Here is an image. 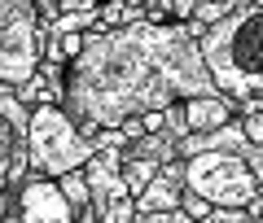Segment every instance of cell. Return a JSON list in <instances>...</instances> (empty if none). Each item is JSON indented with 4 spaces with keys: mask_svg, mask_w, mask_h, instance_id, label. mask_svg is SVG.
Segmentation results:
<instances>
[{
    "mask_svg": "<svg viewBox=\"0 0 263 223\" xmlns=\"http://www.w3.org/2000/svg\"><path fill=\"white\" fill-rule=\"evenodd\" d=\"M44 35L35 0H0V84L18 88L44 62Z\"/></svg>",
    "mask_w": 263,
    "mask_h": 223,
    "instance_id": "277c9868",
    "label": "cell"
},
{
    "mask_svg": "<svg viewBox=\"0 0 263 223\" xmlns=\"http://www.w3.org/2000/svg\"><path fill=\"white\" fill-rule=\"evenodd\" d=\"M132 223H197V219H193L189 210H180V206H176V210H154V214H136Z\"/></svg>",
    "mask_w": 263,
    "mask_h": 223,
    "instance_id": "2e32d148",
    "label": "cell"
},
{
    "mask_svg": "<svg viewBox=\"0 0 263 223\" xmlns=\"http://www.w3.org/2000/svg\"><path fill=\"white\" fill-rule=\"evenodd\" d=\"M197 9V0H171V13H176V22H189Z\"/></svg>",
    "mask_w": 263,
    "mask_h": 223,
    "instance_id": "ffe728a7",
    "label": "cell"
},
{
    "mask_svg": "<svg viewBox=\"0 0 263 223\" xmlns=\"http://www.w3.org/2000/svg\"><path fill=\"white\" fill-rule=\"evenodd\" d=\"M184 114H189V131H215L224 123L241 118V105L233 101L228 92H202V96H189L184 101Z\"/></svg>",
    "mask_w": 263,
    "mask_h": 223,
    "instance_id": "9c48e42d",
    "label": "cell"
},
{
    "mask_svg": "<svg viewBox=\"0 0 263 223\" xmlns=\"http://www.w3.org/2000/svg\"><path fill=\"white\" fill-rule=\"evenodd\" d=\"M31 175V153H27V136L13 131L0 118V193L22 188V179Z\"/></svg>",
    "mask_w": 263,
    "mask_h": 223,
    "instance_id": "30bf717a",
    "label": "cell"
},
{
    "mask_svg": "<svg viewBox=\"0 0 263 223\" xmlns=\"http://www.w3.org/2000/svg\"><path fill=\"white\" fill-rule=\"evenodd\" d=\"M88 188H92V210L101 223H132L136 219V193L123 179V149H97L84 167Z\"/></svg>",
    "mask_w": 263,
    "mask_h": 223,
    "instance_id": "8992f818",
    "label": "cell"
},
{
    "mask_svg": "<svg viewBox=\"0 0 263 223\" xmlns=\"http://www.w3.org/2000/svg\"><path fill=\"white\" fill-rule=\"evenodd\" d=\"M158 171H162V162L141 158V153H127V149H123V179H127V188H132L136 197L154 184V175H158Z\"/></svg>",
    "mask_w": 263,
    "mask_h": 223,
    "instance_id": "7c38bea8",
    "label": "cell"
},
{
    "mask_svg": "<svg viewBox=\"0 0 263 223\" xmlns=\"http://www.w3.org/2000/svg\"><path fill=\"white\" fill-rule=\"evenodd\" d=\"M250 5H259V9H263V0H250Z\"/></svg>",
    "mask_w": 263,
    "mask_h": 223,
    "instance_id": "cb8c5ba5",
    "label": "cell"
},
{
    "mask_svg": "<svg viewBox=\"0 0 263 223\" xmlns=\"http://www.w3.org/2000/svg\"><path fill=\"white\" fill-rule=\"evenodd\" d=\"M206 70L219 92H228L241 114L263 110V9L241 0V9L228 13L224 22L197 39Z\"/></svg>",
    "mask_w": 263,
    "mask_h": 223,
    "instance_id": "7a4b0ae2",
    "label": "cell"
},
{
    "mask_svg": "<svg viewBox=\"0 0 263 223\" xmlns=\"http://www.w3.org/2000/svg\"><path fill=\"white\" fill-rule=\"evenodd\" d=\"M119 127H123V136H127V140H141V136H145V118H141V114H132V118H123Z\"/></svg>",
    "mask_w": 263,
    "mask_h": 223,
    "instance_id": "d6986e66",
    "label": "cell"
},
{
    "mask_svg": "<svg viewBox=\"0 0 263 223\" xmlns=\"http://www.w3.org/2000/svg\"><path fill=\"white\" fill-rule=\"evenodd\" d=\"M246 219H250V223H263V188L254 193V201L246 206Z\"/></svg>",
    "mask_w": 263,
    "mask_h": 223,
    "instance_id": "44dd1931",
    "label": "cell"
},
{
    "mask_svg": "<svg viewBox=\"0 0 263 223\" xmlns=\"http://www.w3.org/2000/svg\"><path fill=\"white\" fill-rule=\"evenodd\" d=\"M35 9H40V22H44V27H53V22L62 18V9H57V0H35Z\"/></svg>",
    "mask_w": 263,
    "mask_h": 223,
    "instance_id": "ac0fdd59",
    "label": "cell"
},
{
    "mask_svg": "<svg viewBox=\"0 0 263 223\" xmlns=\"http://www.w3.org/2000/svg\"><path fill=\"white\" fill-rule=\"evenodd\" d=\"M184 167H189L184 158H171V162H162V171L154 175V184L145 188L141 197H136V214L176 210V206H180V197H184V188H189V179H184Z\"/></svg>",
    "mask_w": 263,
    "mask_h": 223,
    "instance_id": "ba28073f",
    "label": "cell"
},
{
    "mask_svg": "<svg viewBox=\"0 0 263 223\" xmlns=\"http://www.w3.org/2000/svg\"><path fill=\"white\" fill-rule=\"evenodd\" d=\"M184 179L193 193H202L211 206H250L254 193H259V175L254 167L241 158V153H228V149H215V153H193L184 158Z\"/></svg>",
    "mask_w": 263,
    "mask_h": 223,
    "instance_id": "5b68a950",
    "label": "cell"
},
{
    "mask_svg": "<svg viewBox=\"0 0 263 223\" xmlns=\"http://www.w3.org/2000/svg\"><path fill=\"white\" fill-rule=\"evenodd\" d=\"M127 153H141V158H154V162H171V158H180V136L167 127L149 131L141 140H127Z\"/></svg>",
    "mask_w": 263,
    "mask_h": 223,
    "instance_id": "8fae6325",
    "label": "cell"
},
{
    "mask_svg": "<svg viewBox=\"0 0 263 223\" xmlns=\"http://www.w3.org/2000/svg\"><path fill=\"white\" fill-rule=\"evenodd\" d=\"M202 92H215V79L189 22L92 27L84 53L70 62L66 110L84 136H97L132 114L167 110Z\"/></svg>",
    "mask_w": 263,
    "mask_h": 223,
    "instance_id": "6da1fadb",
    "label": "cell"
},
{
    "mask_svg": "<svg viewBox=\"0 0 263 223\" xmlns=\"http://www.w3.org/2000/svg\"><path fill=\"white\" fill-rule=\"evenodd\" d=\"M162 118H167V131H176L180 140H184V136H193V131H189V114H184V101L167 105V110H162Z\"/></svg>",
    "mask_w": 263,
    "mask_h": 223,
    "instance_id": "5bb4252c",
    "label": "cell"
},
{
    "mask_svg": "<svg viewBox=\"0 0 263 223\" xmlns=\"http://www.w3.org/2000/svg\"><path fill=\"white\" fill-rule=\"evenodd\" d=\"M197 5H219V0H197Z\"/></svg>",
    "mask_w": 263,
    "mask_h": 223,
    "instance_id": "603a6c76",
    "label": "cell"
},
{
    "mask_svg": "<svg viewBox=\"0 0 263 223\" xmlns=\"http://www.w3.org/2000/svg\"><path fill=\"white\" fill-rule=\"evenodd\" d=\"M57 184H62V193L70 197V206H75V210H88V206H92V188H88L84 167H79V171H70V175H62Z\"/></svg>",
    "mask_w": 263,
    "mask_h": 223,
    "instance_id": "4fadbf2b",
    "label": "cell"
},
{
    "mask_svg": "<svg viewBox=\"0 0 263 223\" xmlns=\"http://www.w3.org/2000/svg\"><path fill=\"white\" fill-rule=\"evenodd\" d=\"M241 131H246V140L250 145H263V110H254V114H241Z\"/></svg>",
    "mask_w": 263,
    "mask_h": 223,
    "instance_id": "e0dca14e",
    "label": "cell"
},
{
    "mask_svg": "<svg viewBox=\"0 0 263 223\" xmlns=\"http://www.w3.org/2000/svg\"><path fill=\"white\" fill-rule=\"evenodd\" d=\"M18 206V188H9V193H0V223H5V214Z\"/></svg>",
    "mask_w": 263,
    "mask_h": 223,
    "instance_id": "7402d4cb",
    "label": "cell"
},
{
    "mask_svg": "<svg viewBox=\"0 0 263 223\" xmlns=\"http://www.w3.org/2000/svg\"><path fill=\"white\" fill-rule=\"evenodd\" d=\"M18 206H22V223H79V210L62 193V184L48 175H35V171L22 179Z\"/></svg>",
    "mask_w": 263,
    "mask_h": 223,
    "instance_id": "52a82bcc",
    "label": "cell"
},
{
    "mask_svg": "<svg viewBox=\"0 0 263 223\" xmlns=\"http://www.w3.org/2000/svg\"><path fill=\"white\" fill-rule=\"evenodd\" d=\"M180 210H189V214H193L197 223H202V219H206L211 210H215V206H211V201H206L202 193H193V188H184V197H180Z\"/></svg>",
    "mask_w": 263,
    "mask_h": 223,
    "instance_id": "9a60e30c",
    "label": "cell"
},
{
    "mask_svg": "<svg viewBox=\"0 0 263 223\" xmlns=\"http://www.w3.org/2000/svg\"><path fill=\"white\" fill-rule=\"evenodd\" d=\"M27 153H31V171L35 175L62 179L70 171L88 167L97 145H92V136L79 131V123L70 118L66 105H35L31 131H27Z\"/></svg>",
    "mask_w": 263,
    "mask_h": 223,
    "instance_id": "3957f363",
    "label": "cell"
}]
</instances>
